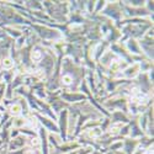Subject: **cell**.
Returning a JSON list of instances; mask_svg holds the SVG:
<instances>
[{
	"mask_svg": "<svg viewBox=\"0 0 154 154\" xmlns=\"http://www.w3.org/2000/svg\"><path fill=\"white\" fill-rule=\"evenodd\" d=\"M32 27H35L38 32V35H40L42 38H51V40H58V38L60 37V35L59 33H57V31H51V30H46V29H42V27H40V26H33L32 25Z\"/></svg>",
	"mask_w": 154,
	"mask_h": 154,
	"instance_id": "cell-1",
	"label": "cell"
},
{
	"mask_svg": "<svg viewBox=\"0 0 154 154\" xmlns=\"http://www.w3.org/2000/svg\"><path fill=\"white\" fill-rule=\"evenodd\" d=\"M60 131H62V139L66 140L67 137V111H63L62 112V116H60Z\"/></svg>",
	"mask_w": 154,
	"mask_h": 154,
	"instance_id": "cell-2",
	"label": "cell"
},
{
	"mask_svg": "<svg viewBox=\"0 0 154 154\" xmlns=\"http://www.w3.org/2000/svg\"><path fill=\"white\" fill-rule=\"evenodd\" d=\"M36 116H37L38 119H40V120H41V122H42L45 126H47L51 131H53V132H58V131H59V128H58V127H57V126H56L53 122H51V121H48V120L43 119L42 116H40V115H37V113H36Z\"/></svg>",
	"mask_w": 154,
	"mask_h": 154,
	"instance_id": "cell-3",
	"label": "cell"
},
{
	"mask_svg": "<svg viewBox=\"0 0 154 154\" xmlns=\"http://www.w3.org/2000/svg\"><path fill=\"white\" fill-rule=\"evenodd\" d=\"M62 97L63 99H66L67 101H76V100H84L85 99V96L84 95H79V94H63L62 95Z\"/></svg>",
	"mask_w": 154,
	"mask_h": 154,
	"instance_id": "cell-4",
	"label": "cell"
},
{
	"mask_svg": "<svg viewBox=\"0 0 154 154\" xmlns=\"http://www.w3.org/2000/svg\"><path fill=\"white\" fill-rule=\"evenodd\" d=\"M40 133L42 137V153L43 154H48V147H47V140H46V132H45V128H40Z\"/></svg>",
	"mask_w": 154,
	"mask_h": 154,
	"instance_id": "cell-5",
	"label": "cell"
},
{
	"mask_svg": "<svg viewBox=\"0 0 154 154\" xmlns=\"http://www.w3.org/2000/svg\"><path fill=\"white\" fill-rule=\"evenodd\" d=\"M128 48H130L131 51H133L134 53H139L138 46L136 45V42H134V41H130V42H128Z\"/></svg>",
	"mask_w": 154,
	"mask_h": 154,
	"instance_id": "cell-6",
	"label": "cell"
},
{
	"mask_svg": "<svg viewBox=\"0 0 154 154\" xmlns=\"http://www.w3.org/2000/svg\"><path fill=\"white\" fill-rule=\"evenodd\" d=\"M4 90H5V85L0 84V100H2V96L4 95Z\"/></svg>",
	"mask_w": 154,
	"mask_h": 154,
	"instance_id": "cell-7",
	"label": "cell"
},
{
	"mask_svg": "<svg viewBox=\"0 0 154 154\" xmlns=\"http://www.w3.org/2000/svg\"><path fill=\"white\" fill-rule=\"evenodd\" d=\"M104 3H105V2H99V5H97V9H96V11H99V9H100L101 6H104Z\"/></svg>",
	"mask_w": 154,
	"mask_h": 154,
	"instance_id": "cell-8",
	"label": "cell"
},
{
	"mask_svg": "<svg viewBox=\"0 0 154 154\" xmlns=\"http://www.w3.org/2000/svg\"><path fill=\"white\" fill-rule=\"evenodd\" d=\"M0 35H5V33L3 32V30H2V29H0Z\"/></svg>",
	"mask_w": 154,
	"mask_h": 154,
	"instance_id": "cell-9",
	"label": "cell"
}]
</instances>
